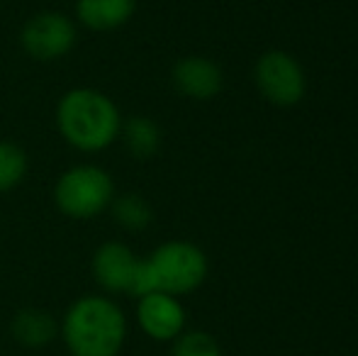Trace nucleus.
Returning a JSON list of instances; mask_svg holds the SVG:
<instances>
[{
    "instance_id": "nucleus-5",
    "label": "nucleus",
    "mask_w": 358,
    "mask_h": 356,
    "mask_svg": "<svg viewBox=\"0 0 358 356\" xmlns=\"http://www.w3.org/2000/svg\"><path fill=\"white\" fill-rule=\"evenodd\" d=\"M256 86L268 103L292 108L302 100L307 88L302 66L285 52H268L256 64Z\"/></svg>"
},
{
    "instance_id": "nucleus-12",
    "label": "nucleus",
    "mask_w": 358,
    "mask_h": 356,
    "mask_svg": "<svg viewBox=\"0 0 358 356\" xmlns=\"http://www.w3.org/2000/svg\"><path fill=\"white\" fill-rule=\"evenodd\" d=\"M124 147L134 159H151L161 147V132L156 127L154 120L149 118H132L127 122H122Z\"/></svg>"
},
{
    "instance_id": "nucleus-6",
    "label": "nucleus",
    "mask_w": 358,
    "mask_h": 356,
    "mask_svg": "<svg viewBox=\"0 0 358 356\" xmlns=\"http://www.w3.org/2000/svg\"><path fill=\"white\" fill-rule=\"evenodd\" d=\"M20 42L32 59L54 62L76 47V24L62 13H39L24 22Z\"/></svg>"
},
{
    "instance_id": "nucleus-4",
    "label": "nucleus",
    "mask_w": 358,
    "mask_h": 356,
    "mask_svg": "<svg viewBox=\"0 0 358 356\" xmlns=\"http://www.w3.org/2000/svg\"><path fill=\"white\" fill-rule=\"evenodd\" d=\"M159 290L171 295L193 293L208 278V257L190 242H166L149 257Z\"/></svg>"
},
{
    "instance_id": "nucleus-7",
    "label": "nucleus",
    "mask_w": 358,
    "mask_h": 356,
    "mask_svg": "<svg viewBox=\"0 0 358 356\" xmlns=\"http://www.w3.org/2000/svg\"><path fill=\"white\" fill-rule=\"evenodd\" d=\"M137 320H139V327L151 339H156V342H171L178 334H183L185 310L176 295L156 290V293L139 298Z\"/></svg>"
},
{
    "instance_id": "nucleus-14",
    "label": "nucleus",
    "mask_w": 358,
    "mask_h": 356,
    "mask_svg": "<svg viewBox=\"0 0 358 356\" xmlns=\"http://www.w3.org/2000/svg\"><path fill=\"white\" fill-rule=\"evenodd\" d=\"M27 176V154L13 142H0V193L17 188Z\"/></svg>"
},
{
    "instance_id": "nucleus-11",
    "label": "nucleus",
    "mask_w": 358,
    "mask_h": 356,
    "mask_svg": "<svg viewBox=\"0 0 358 356\" xmlns=\"http://www.w3.org/2000/svg\"><path fill=\"white\" fill-rule=\"evenodd\" d=\"M59 334V325L52 313L39 308L20 310L13 320V337L24 347H47Z\"/></svg>"
},
{
    "instance_id": "nucleus-1",
    "label": "nucleus",
    "mask_w": 358,
    "mask_h": 356,
    "mask_svg": "<svg viewBox=\"0 0 358 356\" xmlns=\"http://www.w3.org/2000/svg\"><path fill=\"white\" fill-rule=\"evenodd\" d=\"M62 337L71 356H120L127 339V318L115 300L83 295L64 315Z\"/></svg>"
},
{
    "instance_id": "nucleus-8",
    "label": "nucleus",
    "mask_w": 358,
    "mask_h": 356,
    "mask_svg": "<svg viewBox=\"0 0 358 356\" xmlns=\"http://www.w3.org/2000/svg\"><path fill=\"white\" fill-rule=\"evenodd\" d=\"M139 259L122 242H108L93 254V278L108 293H127Z\"/></svg>"
},
{
    "instance_id": "nucleus-9",
    "label": "nucleus",
    "mask_w": 358,
    "mask_h": 356,
    "mask_svg": "<svg viewBox=\"0 0 358 356\" xmlns=\"http://www.w3.org/2000/svg\"><path fill=\"white\" fill-rule=\"evenodd\" d=\"M173 86L193 100H210L222 90V71L213 59L185 57L173 66Z\"/></svg>"
},
{
    "instance_id": "nucleus-10",
    "label": "nucleus",
    "mask_w": 358,
    "mask_h": 356,
    "mask_svg": "<svg viewBox=\"0 0 358 356\" xmlns=\"http://www.w3.org/2000/svg\"><path fill=\"white\" fill-rule=\"evenodd\" d=\"M137 10V0H78L76 17L93 32H113L127 24Z\"/></svg>"
},
{
    "instance_id": "nucleus-15",
    "label": "nucleus",
    "mask_w": 358,
    "mask_h": 356,
    "mask_svg": "<svg viewBox=\"0 0 358 356\" xmlns=\"http://www.w3.org/2000/svg\"><path fill=\"white\" fill-rule=\"evenodd\" d=\"M171 356H222V349L208 332H188L176 337Z\"/></svg>"
},
{
    "instance_id": "nucleus-2",
    "label": "nucleus",
    "mask_w": 358,
    "mask_h": 356,
    "mask_svg": "<svg viewBox=\"0 0 358 356\" xmlns=\"http://www.w3.org/2000/svg\"><path fill=\"white\" fill-rule=\"evenodd\" d=\"M62 137L80 152H103L122 132V115L110 95L95 88H73L59 100Z\"/></svg>"
},
{
    "instance_id": "nucleus-3",
    "label": "nucleus",
    "mask_w": 358,
    "mask_h": 356,
    "mask_svg": "<svg viewBox=\"0 0 358 356\" xmlns=\"http://www.w3.org/2000/svg\"><path fill=\"white\" fill-rule=\"evenodd\" d=\"M115 183L105 169L80 164L62 173L54 185V203L71 220H93L113 205Z\"/></svg>"
},
{
    "instance_id": "nucleus-13",
    "label": "nucleus",
    "mask_w": 358,
    "mask_h": 356,
    "mask_svg": "<svg viewBox=\"0 0 358 356\" xmlns=\"http://www.w3.org/2000/svg\"><path fill=\"white\" fill-rule=\"evenodd\" d=\"M113 215L117 220V225H122L124 229H144L151 225L154 220V213H151L149 203L142 198V195H134V193H127V195H120V198L113 200Z\"/></svg>"
}]
</instances>
